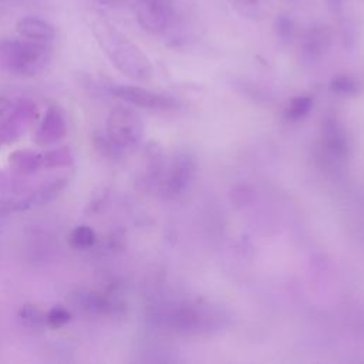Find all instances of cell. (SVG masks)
I'll return each mask as SVG.
<instances>
[{"instance_id":"10","label":"cell","mask_w":364,"mask_h":364,"mask_svg":"<svg viewBox=\"0 0 364 364\" xmlns=\"http://www.w3.org/2000/svg\"><path fill=\"white\" fill-rule=\"evenodd\" d=\"M16 30L21 37L27 40H34V41L47 43L55 37V28L50 23L31 16L20 18L17 21Z\"/></svg>"},{"instance_id":"12","label":"cell","mask_w":364,"mask_h":364,"mask_svg":"<svg viewBox=\"0 0 364 364\" xmlns=\"http://www.w3.org/2000/svg\"><path fill=\"white\" fill-rule=\"evenodd\" d=\"M10 165L21 173H33L43 166V155L31 149H18L10 154Z\"/></svg>"},{"instance_id":"8","label":"cell","mask_w":364,"mask_h":364,"mask_svg":"<svg viewBox=\"0 0 364 364\" xmlns=\"http://www.w3.org/2000/svg\"><path fill=\"white\" fill-rule=\"evenodd\" d=\"M36 117V107L28 101H21L17 104L13 114L7 117L0 125V139L10 142L18 138V135L24 131V127L33 121Z\"/></svg>"},{"instance_id":"1","label":"cell","mask_w":364,"mask_h":364,"mask_svg":"<svg viewBox=\"0 0 364 364\" xmlns=\"http://www.w3.org/2000/svg\"><path fill=\"white\" fill-rule=\"evenodd\" d=\"M92 33L111 63L122 74L142 81L152 75V65L145 53L115 27L105 21H95Z\"/></svg>"},{"instance_id":"15","label":"cell","mask_w":364,"mask_h":364,"mask_svg":"<svg viewBox=\"0 0 364 364\" xmlns=\"http://www.w3.org/2000/svg\"><path fill=\"white\" fill-rule=\"evenodd\" d=\"M18 318L30 328H41L47 326L46 313L34 304H23L18 310Z\"/></svg>"},{"instance_id":"6","label":"cell","mask_w":364,"mask_h":364,"mask_svg":"<svg viewBox=\"0 0 364 364\" xmlns=\"http://www.w3.org/2000/svg\"><path fill=\"white\" fill-rule=\"evenodd\" d=\"M68 304L78 313L87 314V316H102V314H111L115 311L117 304L105 294L88 290V289H77L73 290L68 297Z\"/></svg>"},{"instance_id":"17","label":"cell","mask_w":364,"mask_h":364,"mask_svg":"<svg viewBox=\"0 0 364 364\" xmlns=\"http://www.w3.org/2000/svg\"><path fill=\"white\" fill-rule=\"evenodd\" d=\"M311 105V100L306 98V97H300L297 100H294L289 108V117L290 118H300L303 117L306 112H309Z\"/></svg>"},{"instance_id":"7","label":"cell","mask_w":364,"mask_h":364,"mask_svg":"<svg viewBox=\"0 0 364 364\" xmlns=\"http://www.w3.org/2000/svg\"><path fill=\"white\" fill-rule=\"evenodd\" d=\"M67 134V122L58 107H48L37 131L36 142L38 145H50L61 139Z\"/></svg>"},{"instance_id":"16","label":"cell","mask_w":364,"mask_h":364,"mask_svg":"<svg viewBox=\"0 0 364 364\" xmlns=\"http://www.w3.org/2000/svg\"><path fill=\"white\" fill-rule=\"evenodd\" d=\"M70 320H71V311L61 304L51 307L46 313V323H47V327L50 328H61L63 326L70 323Z\"/></svg>"},{"instance_id":"11","label":"cell","mask_w":364,"mask_h":364,"mask_svg":"<svg viewBox=\"0 0 364 364\" xmlns=\"http://www.w3.org/2000/svg\"><path fill=\"white\" fill-rule=\"evenodd\" d=\"M233 10L247 18H263L273 9L272 0H228Z\"/></svg>"},{"instance_id":"4","label":"cell","mask_w":364,"mask_h":364,"mask_svg":"<svg viewBox=\"0 0 364 364\" xmlns=\"http://www.w3.org/2000/svg\"><path fill=\"white\" fill-rule=\"evenodd\" d=\"M135 16L139 26L152 34L165 31L172 21V10L165 0H138Z\"/></svg>"},{"instance_id":"13","label":"cell","mask_w":364,"mask_h":364,"mask_svg":"<svg viewBox=\"0 0 364 364\" xmlns=\"http://www.w3.org/2000/svg\"><path fill=\"white\" fill-rule=\"evenodd\" d=\"M70 246L77 250H88L97 242V235L92 228L87 225L75 226L70 233Z\"/></svg>"},{"instance_id":"9","label":"cell","mask_w":364,"mask_h":364,"mask_svg":"<svg viewBox=\"0 0 364 364\" xmlns=\"http://www.w3.org/2000/svg\"><path fill=\"white\" fill-rule=\"evenodd\" d=\"M67 182H68L67 178H58L38 186L36 191L28 193L23 200L16 202V210H24V209L50 203L64 191V188L67 186Z\"/></svg>"},{"instance_id":"14","label":"cell","mask_w":364,"mask_h":364,"mask_svg":"<svg viewBox=\"0 0 364 364\" xmlns=\"http://www.w3.org/2000/svg\"><path fill=\"white\" fill-rule=\"evenodd\" d=\"M74 158L71 151L67 146L55 148L43 154V166L53 169V168H64L73 164Z\"/></svg>"},{"instance_id":"18","label":"cell","mask_w":364,"mask_h":364,"mask_svg":"<svg viewBox=\"0 0 364 364\" xmlns=\"http://www.w3.org/2000/svg\"><path fill=\"white\" fill-rule=\"evenodd\" d=\"M331 87H333V90H336L338 92H348V91H353L355 88V82L350 77L344 75V77L334 78L333 82H331Z\"/></svg>"},{"instance_id":"5","label":"cell","mask_w":364,"mask_h":364,"mask_svg":"<svg viewBox=\"0 0 364 364\" xmlns=\"http://www.w3.org/2000/svg\"><path fill=\"white\" fill-rule=\"evenodd\" d=\"M111 94L121 101H125L142 108L164 109V108H172L176 104L175 100L166 95H162L136 85H124V84L114 85L111 87Z\"/></svg>"},{"instance_id":"3","label":"cell","mask_w":364,"mask_h":364,"mask_svg":"<svg viewBox=\"0 0 364 364\" xmlns=\"http://www.w3.org/2000/svg\"><path fill=\"white\" fill-rule=\"evenodd\" d=\"M142 135V122L129 108H114L107 119V138L117 151L135 146Z\"/></svg>"},{"instance_id":"2","label":"cell","mask_w":364,"mask_h":364,"mask_svg":"<svg viewBox=\"0 0 364 364\" xmlns=\"http://www.w3.org/2000/svg\"><path fill=\"white\" fill-rule=\"evenodd\" d=\"M3 64L11 73L23 77L40 74L51 60V50L43 41L13 40L0 47Z\"/></svg>"},{"instance_id":"19","label":"cell","mask_w":364,"mask_h":364,"mask_svg":"<svg viewBox=\"0 0 364 364\" xmlns=\"http://www.w3.org/2000/svg\"><path fill=\"white\" fill-rule=\"evenodd\" d=\"M11 107V102L10 100L4 98V97H0V117H3Z\"/></svg>"}]
</instances>
